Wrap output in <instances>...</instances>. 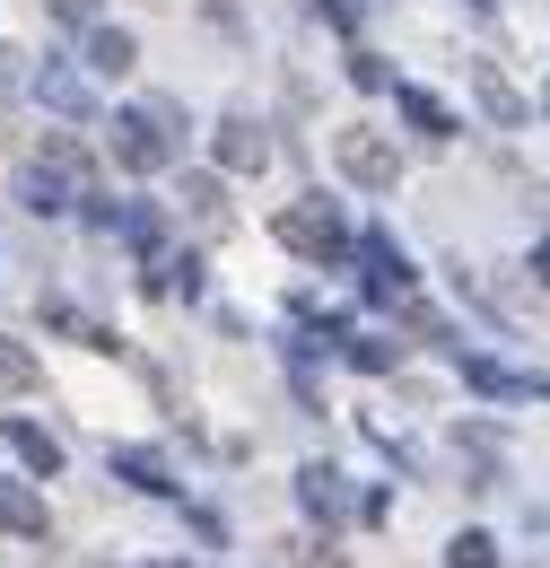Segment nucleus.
<instances>
[{
  "label": "nucleus",
  "instance_id": "f3484780",
  "mask_svg": "<svg viewBox=\"0 0 550 568\" xmlns=\"http://www.w3.org/2000/svg\"><path fill=\"white\" fill-rule=\"evenodd\" d=\"M446 568H498V542H489V534H455V542H446Z\"/></svg>",
  "mask_w": 550,
  "mask_h": 568
},
{
  "label": "nucleus",
  "instance_id": "20e7f679",
  "mask_svg": "<svg viewBox=\"0 0 550 568\" xmlns=\"http://www.w3.org/2000/svg\"><path fill=\"white\" fill-rule=\"evenodd\" d=\"M9 455H18L35 481H53V473H62V437H53V428H35V420H9Z\"/></svg>",
  "mask_w": 550,
  "mask_h": 568
},
{
  "label": "nucleus",
  "instance_id": "412c9836",
  "mask_svg": "<svg viewBox=\"0 0 550 568\" xmlns=\"http://www.w3.org/2000/svg\"><path fill=\"white\" fill-rule=\"evenodd\" d=\"M349 358H358V367L376 376V367H394V358H403V351H394V342H349Z\"/></svg>",
  "mask_w": 550,
  "mask_h": 568
},
{
  "label": "nucleus",
  "instance_id": "a211bd4d",
  "mask_svg": "<svg viewBox=\"0 0 550 568\" xmlns=\"http://www.w3.org/2000/svg\"><path fill=\"white\" fill-rule=\"evenodd\" d=\"M27 385H35V358L18 342H0V394H27Z\"/></svg>",
  "mask_w": 550,
  "mask_h": 568
},
{
  "label": "nucleus",
  "instance_id": "4be33fe9",
  "mask_svg": "<svg viewBox=\"0 0 550 568\" xmlns=\"http://www.w3.org/2000/svg\"><path fill=\"white\" fill-rule=\"evenodd\" d=\"M315 9H324L333 27H358V0H315Z\"/></svg>",
  "mask_w": 550,
  "mask_h": 568
},
{
  "label": "nucleus",
  "instance_id": "9b49d317",
  "mask_svg": "<svg viewBox=\"0 0 550 568\" xmlns=\"http://www.w3.org/2000/svg\"><path fill=\"white\" fill-rule=\"evenodd\" d=\"M27 211H70V166H53V158H35V175H27Z\"/></svg>",
  "mask_w": 550,
  "mask_h": 568
},
{
  "label": "nucleus",
  "instance_id": "7ed1b4c3",
  "mask_svg": "<svg viewBox=\"0 0 550 568\" xmlns=\"http://www.w3.org/2000/svg\"><path fill=\"white\" fill-rule=\"evenodd\" d=\"M333 158H342L349 184H367V193H394V175H403V158L376 141V132H342V141H333Z\"/></svg>",
  "mask_w": 550,
  "mask_h": 568
},
{
  "label": "nucleus",
  "instance_id": "2eb2a0df",
  "mask_svg": "<svg viewBox=\"0 0 550 568\" xmlns=\"http://www.w3.org/2000/svg\"><path fill=\"white\" fill-rule=\"evenodd\" d=\"M403 114H411V123L428 132V141H446V132H455V114H446V105H437L428 88H403Z\"/></svg>",
  "mask_w": 550,
  "mask_h": 568
},
{
  "label": "nucleus",
  "instance_id": "dca6fc26",
  "mask_svg": "<svg viewBox=\"0 0 550 568\" xmlns=\"http://www.w3.org/2000/svg\"><path fill=\"white\" fill-rule=\"evenodd\" d=\"M35 88H44V105H62V114H88V88H79L70 71H53V62L35 71Z\"/></svg>",
  "mask_w": 550,
  "mask_h": 568
},
{
  "label": "nucleus",
  "instance_id": "aec40b11",
  "mask_svg": "<svg viewBox=\"0 0 550 568\" xmlns=\"http://www.w3.org/2000/svg\"><path fill=\"white\" fill-rule=\"evenodd\" d=\"M349 79H358V88H367V97H376V88H394V71H385V62H376V53H349Z\"/></svg>",
  "mask_w": 550,
  "mask_h": 568
},
{
  "label": "nucleus",
  "instance_id": "b1692460",
  "mask_svg": "<svg viewBox=\"0 0 550 568\" xmlns=\"http://www.w3.org/2000/svg\"><path fill=\"white\" fill-rule=\"evenodd\" d=\"M533 281H550V236H542V245H533Z\"/></svg>",
  "mask_w": 550,
  "mask_h": 568
},
{
  "label": "nucleus",
  "instance_id": "4468645a",
  "mask_svg": "<svg viewBox=\"0 0 550 568\" xmlns=\"http://www.w3.org/2000/svg\"><path fill=\"white\" fill-rule=\"evenodd\" d=\"M472 88H481V105H489V114H498V123H524V97H516L507 79L489 71V62H472Z\"/></svg>",
  "mask_w": 550,
  "mask_h": 568
},
{
  "label": "nucleus",
  "instance_id": "6e6552de",
  "mask_svg": "<svg viewBox=\"0 0 550 568\" xmlns=\"http://www.w3.org/2000/svg\"><path fill=\"white\" fill-rule=\"evenodd\" d=\"M411 288V263L394 254V236H367V297H403Z\"/></svg>",
  "mask_w": 550,
  "mask_h": 568
},
{
  "label": "nucleus",
  "instance_id": "ddd939ff",
  "mask_svg": "<svg viewBox=\"0 0 550 568\" xmlns=\"http://www.w3.org/2000/svg\"><path fill=\"white\" fill-rule=\"evenodd\" d=\"M114 473H123L132 490H149V498L175 490V481H166V464H157V455H140V446H123V455H114Z\"/></svg>",
  "mask_w": 550,
  "mask_h": 568
},
{
  "label": "nucleus",
  "instance_id": "1a4fd4ad",
  "mask_svg": "<svg viewBox=\"0 0 550 568\" xmlns=\"http://www.w3.org/2000/svg\"><path fill=\"white\" fill-rule=\"evenodd\" d=\"M132 62H140V44L123 36V27H96V36H88V71L96 79H123Z\"/></svg>",
  "mask_w": 550,
  "mask_h": 568
},
{
  "label": "nucleus",
  "instance_id": "f257e3e1",
  "mask_svg": "<svg viewBox=\"0 0 550 568\" xmlns=\"http://www.w3.org/2000/svg\"><path fill=\"white\" fill-rule=\"evenodd\" d=\"M114 158H123L132 175L175 166V158H184V114H175L166 97H149V105H132V114H114Z\"/></svg>",
  "mask_w": 550,
  "mask_h": 568
},
{
  "label": "nucleus",
  "instance_id": "f8f14e48",
  "mask_svg": "<svg viewBox=\"0 0 550 568\" xmlns=\"http://www.w3.org/2000/svg\"><path fill=\"white\" fill-rule=\"evenodd\" d=\"M149 288H166V297H202V254H157V263H149Z\"/></svg>",
  "mask_w": 550,
  "mask_h": 568
},
{
  "label": "nucleus",
  "instance_id": "9d476101",
  "mask_svg": "<svg viewBox=\"0 0 550 568\" xmlns=\"http://www.w3.org/2000/svg\"><path fill=\"white\" fill-rule=\"evenodd\" d=\"M297 498H306V516H342L349 507V490H342L333 464H306V473H297Z\"/></svg>",
  "mask_w": 550,
  "mask_h": 568
},
{
  "label": "nucleus",
  "instance_id": "5701e85b",
  "mask_svg": "<svg viewBox=\"0 0 550 568\" xmlns=\"http://www.w3.org/2000/svg\"><path fill=\"white\" fill-rule=\"evenodd\" d=\"M272 568H342V560H288V542H279V560Z\"/></svg>",
  "mask_w": 550,
  "mask_h": 568
},
{
  "label": "nucleus",
  "instance_id": "423d86ee",
  "mask_svg": "<svg viewBox=\"0 0 550 568\" xmlns=\"http://www.w3.org/2000/svg\"><path fill=\"white\" fill-rule=\"evenodd\" d=\"M184 211L202 219V236H227V227H236V211H227V184H218V175H184Z\"/></svg>",
  "mask_w": 550,
  "mask_h": 568
},
{
  "label": "nucleus",
  "instance_id": "f03ea898",
  "mask_svg": "<svg viewBox=\"0 0 550 568\" xmlns=\"http://www.w3.org/2000/svg\"><path fill=\"white\" fill-rule=\"evenodd\" d=\"M279 245L306 254V263H333V254L349 245V227H342L333 202H297V211H279Z\"/></svg>",
  "mask_w": 550,
  "mask_h": 568
},
{
  "label": "nucleus",
  "instance_id": "6ab92c4d",
  "mask_svg": "<svg viewBox=\"0 0 550 568\" xmlns=\"http://www.w3.org/2000/svg\"><path fill=\"white\" fill-rule=\"evenodd\" d=\"M157 227H166V219L149 211V202H132V211H123V236H132V245H157Z\"/></svg>",
  "mask_w": 550,
  "mask_h": 568
},
{
  "label": "nucleus",
  "instance_id": "0eeeda50",
  "mask_svg": "<svg viewBox=\"0 0 550 568\" xmlns=\"http://www.w3.org/2000/svg\"><path fill=\"white\" fill-rule=\"evenodd\" d=\"M263 158H272V141H263L245 114H227V123H218V166H227V175H245V166H263Z\"/></svg>",
  "mask_w": 550,
  "mask_h": 568
},
{
  "label": "nucleus",
  "instance_id": "39448f33",
  "mask_svg": "<svg viewBox=\"0 0 550 568\" xmlns=\"http://www.w3.org/2000/svg\"><path fill=\"white\" fill-rule=\"evenodd\" d=\"M0 534H27V542H44V534H53L44 498L27 490V481H0Z\"/></svg>",
  "mask_w": 550,
  "mask_h": 568
},
{
  "label": "nucleus",
  "instance_id": "393cba45",
  "mask_svg": "<svg viewBox=\"0 0 550 568\" xmlns=\"http://www.w3.org/2000/svg\"><path fill=\"white\" fill-rule=\"evenodd\" d=\"M53 9H62V18H88V0H53Z\"/></svg>",
  "mask_w": 550,
  "mask_h": 568
}]
</instances>
